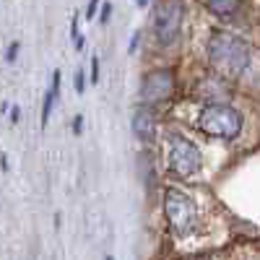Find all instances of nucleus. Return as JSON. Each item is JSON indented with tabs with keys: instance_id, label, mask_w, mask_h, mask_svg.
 Wrapping results in <instances>:
<instances>
[{
	"instance_id": "obj_2",
	"label": "nucleus",
	"mask_w": 260,
	"mask_h": 260,
	"mask_svg": "<svg viewBox=\"0 0 260 260\" xmlns=\"http://www.w3.org/2000/svg\"><path fill=\"white\" fill-rule=\"evenodd\" d=\"M161 208H164V219H167L169 229L177 237H187V234L195 232V226H198V208H195V201L190 195H185L182 190L169 187L164 192Z\"/></svg>"
},
{
	"instance_id": "obj_15",
	"label": "nucleus",
	"mask_w": 260,
	"mask_h": 260,
	"mask_svg": "<svg viewBox=\"0 0 260 260\" xmlns=\"http://www.w3.org/2000/svg\"><path fill=\"white\" fill-rule=\"evenodd\" d=\"M138 42H141V31H136L133 37H130V47H127V50L136 52V50H138Z\"/></svg>"
},
{
	"instance_id": "obj_20",
	"label": "nucleus",
	"mask_w": 260,
	"mask_h": 260,
	"mask_svg": "<svg viewBox=\"0 0 260 260\" xmlns=\"http://www.w3.org/2000/svg\"><path fill=\"white\" fill-rule=\"evenodd\" d=\"M195 260H211V257H195Z\"/></svg>"
},
{
	"instance_id": "obj_5",
	"label": "nucleus",
	"mask_w": 260,
	"mask_h": 260,
	"mask_svg": "<svg viewBox=\"0 0 260 260\" xmlns=\"http://www.w3.org/2000/svg\"><path fill=\"white\" fill-rule=\"evenodd\" d=\"M182 18H185V6L182 0H164L156 8L154 16V34L161 47L175 45L180 31H182Z\"/></svg>"
},
{
	"instance_id": "obj_12",
	"label": "nucleus",
	"mask_w": 260,
	"mask_h": 260,
	"mask_svg": "<svg viewBox=\"0 0 260 260\" xmlns=\"http://www.w3.org/2000/svg\"><path fill=\"white\" fill-rule=\"evenodd\" d=\"M18 50H21V45H18V42H13V45L8 47V52H6V60H8V62H13V60H16V55H18Z\"/></svg>"
},
{
	"instance_id": "obj_7",
	"label": "nucleus",
	"mask_w": 260,
	"mask_h": 260,
	"mask_svg": "<svg viewBox=\"0 0 260 260\" xmlns=\"http://www.w3.org/2000/svg\"><path fill=\"white\" fill-rule=\"evenodd\" d=\"M154 130H156V120H154V112L148 107H138L133 112V133L138 141H151L154 138Z\"/></svg>"
},
{
	"instance_id": "obj_11",
	"label": "nucleus",
	"mask_w": 260,
	"mask_h": 260,
	"mask_svg": "<svg viewBox=\"0 0 260 260\" xmlns=\"http://www.w3.org/2000/svg\"><path fill=\"white\" fill-rule=\"evenodd\" d=\"M91 83H99V57H91Z\"/></svg>"
},
{
	"instance_id": "obj_4",
	"label": "nucleus",
	"mask_w": 260,
	"mask_h": 260,
	"mask_svg": "<svg viewBox=\"0 0 260 260\" xmlns=\"http://www.w3.org/2000/svg\"><path fill=\"white\" fill-rule=\"evenodd\" d=\"M203 156L201 148L195 146L190 138L172 133L169 136V172L175 177H192L195 172H201Z\"/></svg>"
},
{
	"instance_id": "obj_14",
	"label": "nucleus",
	"mask_w": 260,
	"mask_h": 260,
	"mask_svg": "<svg viewBox=\"0 0 260 260\" xmlns=\"http://www.w3.org/2000/svg\"><path fill=\"white\" fill-rule=\"evenodd\" d=\"M96 8H99V0H89V8H86V18H94Z\"/></svg>"
},
{
	"instance_id": "obj_9",
	"label": "nucleus",
	"mask_w": 260,
	"mask_h": 260,
	"mask_svg": "<svg viewBox=\"0 0 260 260\" xmlns=\"http://www.w3.org/2000/svg\"><path fill=\"white\" fill-rule=\"evenodd\" d=\"M57 94H60V71L52 73L50 91H47V96H45V104H42V122H45V125H47V120H50V115H52V107H55Z\"/></svg>"
},
{
	"instance_id": "obj_8",
	"label": "nucleus",
	"mask_w": 260,
	"mask_h": 260,
	"mask_svg": "<svg viewBox=\"0 0 260 260\" xmlns=\"http://www.w3.org/2000/svg\"><path fill=\"white\" fill-rule=\"evenodd\" d=\"M206 8L219 18H232V16L240 13L242 0H206Z\"/></svg>"
},
{
	"instance_id": "obj_6",
	"label": "nucleus",
	"mask_w": 260,
	"mask_h": 260,
	"mask_svg": "<svg viewBox=\"0 0 260 260\" xmlns=\"http://www.w3.org/2000/svg\"><path fill=\"white\" fill-rule=\"evenodd\" d=\"M175 91V73L169 68H156V71H148L141 81V99L143 104H159L164 99L172 96Z\"/></svg>"
},
{
	"instance_id": "obj_13",
	"label": "nucleus",
	"mask_w": 260,
	"mask_h": 260,
	"mask_svg": "<svg viewBox=\"0 0 260 260\" xmlns=\"http://www.w3.org/2000/svg\"><path fill=\"white\" fill-rule=\"evenodd\" d=\"M110 16H112V3H104V8H102V16H99V21H102V24H107V21H110Z\"/></svg>"
},
{
	"instance_id": "obj_17",
	"label": "nucleus",
	"mask_w": 260,
	"mask_h": 260,
	"mask_svg": "<svg viewBox=\"0 0 260 260\" xmlns=\"http://www.w3.org/2000/svg\"><path fill=\"white\" fill-rule=\"evenodd\" d=\"M11 117H13V122H18V120H21V110H18V107H13V112H11Z\"/></svg>"
},
{
	"instance_id": "obj_1",
	"label": "nucleus",
	"mask_w": 260,
	"mask_h": 260,
	"mask_svg": "<svg viewBox=\"0 0 260 260\" xmlns=\"http://www.w3.org/2000/svg\"><path fill=\"white\" fill-rule=\"evenodd\" d=\"M208 60L224 76H240L250 65V47L242 37L229 31H213L208 42Z\"/></svg>"
},
{
	"instance_id": "obj_3",
	"label": "nucleus",
	"mask_w": 260,
	"mask_h": 260,
	"mask_svg": "<svg viewBox=\"0 0 260 260\" xmlns=\"http://www.w3.org/2000/svg\"><path fill=\"white\" fill-rule=\"evenodd\" d=\"M201 130L211 138L234 141L242 133V115L232 104H206L201 112Z\"/></svg>"
},
{
	"instance_id": "obj_18",
	"label": "nucleus",
	"mask_w": 260,
	"mask_h": 260,
	"mask_svg": "<svg viewBox=\"0 0 260 260\" xmlns=\"http://www.w3.org/2000/svg\"><path fill=\"white\" fill-rule=\"evenodd\" d=\"M83 45H86V39L78 37V39H76V50H83Z\"/></svg>"
},
{
	"instance_id": "obj_16",
	"label": "nucleus",
	"mask_w": 260,
	"mask_h": 260,
	"mask_svg": "<svg viewBox=\"0 0 260 260\" xmlns=\"http://www.w3.org/2000/svg\"><path fill=\"white\" fill-rule=\"evenodd\" d=\"M81 130H83V117H81V115H76V117H73V133L78 136Z\"/></svg>"
},
{
	"instance_id": "obj_19",
	"label": "nucleus",
	"mask_w": 260,
	"mask_h": 260,
	"mask_svg": "<svg viewBox=\"0 0 260 260\" xmlns=\"http://www.w3.org/2000/svg\"><path fill=\"white\" fill-rule=\"evenodd\" d=\"M136 6H138V8H143V6H148V0H136Z\"/></svg>"
},
{
	"instance_id": "obj_21",
	"label": "nucleus",
	"mask_w": 260,
	"mask_h": 260,
	"mask_svg": "<svg viewBox=\"0 0 260 260\" xmlns=\"http://www.w3.org/2000/svg\"><path fill=\"white\" fill-rule=\"evenodd\" d=\"M104 260H112V257H110V255H107V257H104Z\"/></svg>"
},
{
	"instance_id": "obj_10",
	"label": "nucleus",
	"mask_w": 260,
	"mask_h": 260,
	"mask_svg": "<svg viewBox=\"0 0 260 260\" xmlns=\"http://www.w3.org/2000/svg\"><path fill=\"white\" fill-rule=\"evenodd\" d=\"M73 83H76V91H78V94H83V91H86V76H83V71H78V73H76Z\"/></svg>"
}]
</instances>
